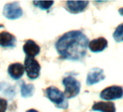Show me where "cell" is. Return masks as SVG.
Returning a JSON list of instances; mask_svg holds the SVG:
<instances>
[{"label": "cell", "mask_w": 123, "mask_h": 112, "mask_svg": "<svg viewBox=\"0 0 123 112\" xmlns=\"http://www.w3.org/2000/svg\"><path fill=\"white\" fill-rule=\"evenodd\" d=\"M88 38L80 31H71L62 36L56 43V49L62 58L80 61L86 55Z\"/></svg>", "instance_id": "1"}, {"label": "cell", "mask_w": 123, "mask_h": 112, "mask_svg": "<svg viewBox=\"0 0 123 112\" xmlns=\"http://www.w3.org/2000/svg\"><path fill=\"white\" fill-rule=\"evenodd\" d=\"M46 97L59 108L66 109L68 107V102L66 100L65 94L55 87H49L45 90Z\"/></svg>", "instance_id": "2"}, {"label": "cell", "mask_w": 123, "mask_h": 112, "mask_svg": "<svg viewBox=\"0 0 123 112\" xmlns=\"http://www.w3.org/2000/svg\"><path fill=\"white\" fill-rule=\"evenodd\" d=\"M62 83L65 87V96L67 98H73L76 97L80 91V83L72 76L65 77Z\"/></svg>", "instance_id": "3"}, {"label": "cell", "mask_w": 123, "mask_h": 112, "mask_svg": "<svg viewBox=\"0 0 123 112\" xmlns=\"http://www.w3.org/2000/svg\"><path fill=\"white\" fill-rule=\"evenodd\" d=\"M24 69L26 71L28 77L31 79H37L40 74V64L33 58L26 57L24 63Z\"/></svg>", "instance_id": "4"}, {"label": "cell", "mask_w": 123, "mask_h": 112, "mask_svg": "<svg viewBox=\"0 0 123 112\" xmlns=\"http://www.w3.org/2000/svg\"><path fill=\"white\" fill-rule=\"evenodd\" d=\"M123 97V88L121 86L113 85L103 90L100 93V98L105 100L120 99Z\"/></svg>", "instance_id": "5"}, {"label": "cell", "mask_w": 123, "mask_h": 112, "mask_svg": "<svg viewBox=\"0 0 123 112\" xmlns=\"http://www.w3.org/2000/svg\"><path fill=\"white\" fill-rule=\"evenodd\" d=\"M23 13L22 8L20 7V5L16 2L5 5L3 9L4 16L10 20L20 18L23 15Z\"/></svg>", "instance_id": "6"}, {"label": "cell", "mask_w": 123, "mask_h": 112, "mask_svg": "<svg viewBox=\"0 0 123 112\" xmlns=\"http://www.w3.org/2000/svg\"><path fill=\"white\" fill-rule=\"evenodd\" d=\"M105 75L104 74V70L99 68L92 69L87 75L86 84L89 86L93 85L100 82L105 79Z\"/></svg>", "instance_id": "7"}, {"label": "cell", "mask_w": 123, "mask_h": 112, "mask_svg": "<svg viewBox=\"0 0 123 112\" xmlns=\"http://www.w3.org/2000/svg\"><path fill=\"white\" fill-rule=\"evenodd\" d=\"M108 46V41L104 37H98L93 39L88 43V48L92 52H100L104 51Z\"/></svg>", "instance_id": "8"}, {"label": "cell", "mask_w": 123, "mask_h": 112, "mask_svg": "<svg viewBox=\"0 0 123 112\" xmlns=\"http://www.w3.org/2000/svg\"><path fill=\"white\" fill-rule=\"evenodd\" d=\"M23 52L25 53L27 57L33 58L35 56L38 55L40 52V47L33 40L29 39L26 41L23 47Z\"/></svg>", "instance_id": "9"}, {"label": "cell", "mask_w": 123, "mask_h": 112, "mask_svg": "<svg viewBox=\"0 0 123 112\" xmlns=\"http://www.w3.org/2000/svg\"><path fill=\"white\" fill-rule=\"evenodd\" d=\"M16 42V38L13 34L5 31L0 32V46L1 47H13L15 46Z\"/></svg>", "instance_id": "10"}, {"label": "cell", "mask_w": 123, "mask_h": 112, "mask_svg": "<svg viewBox=\"0 0 123 112\" xmlns=\"http://www.w3.org/2000/svg\"><path fill=\"white\" fill-rule=\"evenodd\" d=\"M89 2L87 1H68L67 2V7L71 13H80L86 10Z\"/></svg>", "instance_id": "11"}, {"label": "cell", "mask_w": 123, "mask_h": 112, "mask_svg": "<svg viewBox=\"0 0 123 112\" xmlns=\"http://www.w3.org/2000/svg\"><path fill=\"white\" fill-rule=\"evenodd\" d=\"M92 110L100 112H116L115 104L112 102L99 101L94 103L92 106Z\"/></svg>", "instance_id": "12"}, {"label": "cell", "mask_w": 123, "mask_h": 112, "mask_svg": "<svg viewBox=\"0 0 123 112\" xmlns=\"http://www.w3.org/2000/svg\"><path fill=\"white\" fill-rule=\"evenodd\" d=\"M24 72H25L24 66L20 63L10 64L8 67V73L10 76L14 79H20L24 74Z\"/></svg>", "instance_id": "13"}, {"label": "cell", "mask_w": 123, "mask_h": 112, "mask_svg": "<svg viewBox=\"0 0 123 112\" xmlns=\"http://www.w3.org/2000/svg\"><path fill=\"white\" fill-rule=\"evenodd\" d=\"M21 87V95L23 98H29L33 95L34 92V85L33 84H27L23 81L20 83Z\"/></svg>", "instance_id": "14"}, {"label": "cell", "mask_w": 123, "mask_h": 112, "mask_svg": "<svg viewBox=\"0 0 123 112\" xmlns=\"http://www.w3.org/2000/svg\"><path fill=\"white\" fill-rule=\"evenodd\" d=\"M113 38L117 43L123 42V23L119 24L113 33Z\"/></svg>", "instance_id": "15"}, {"label": "cell", "mask_w": 123, "mask_h": 112, "mask_svg": "<svg viewBox=\"0 0 123 112\" xmlns=\"http://www.w3.org/2000/svg\"><path fill=\"white\" fill-rule=\"evenodd\" d=\"M33 5H35V7H39L41 10H49L53 5H54V2L53 1H34L33 2Z\"/></svg>", "instance_id": "16"}, {"label": "cell", "mask_w": 123, "mask_h": 112, "mask_svg": "<svg viewBox=\"0 0 123 112\" xmlns=\"http://www.w3.org/2000/svg\"><path fill=\"white\" fill-rule=\"evenodd\" d=\"M7 108V101L4 98H0V112H5Z\"/></svg>", "instance_id": "17"}, {"label": "cell", "mask_w": 123, "mask_h": 112, "mask_svg": "<svg viewBox=\"0 0 123 112\" xmlns=\"http://www.w3.org/2000/svg\"><path fill=\"white\" fill-rule=\"evenodd\" d=\"M118 12H119V15H120L123 16V7L119 8V10H118Z\"/></svg>", "instance_id": "18"}, {"label": "cell", "mask_w": 123, "mask_h": 112, "mask_svg": "<svg viewBox=\"0 0 123 112\" xmlns=\"http://www.w3.org/2000/svg\"><path fill=\"white\" fill-rule=\"evenodd\" d=\"M26 112H38V111H36V110H35V109H29Z\"/></svg>", "instance_id": "19"}]
</instances>
